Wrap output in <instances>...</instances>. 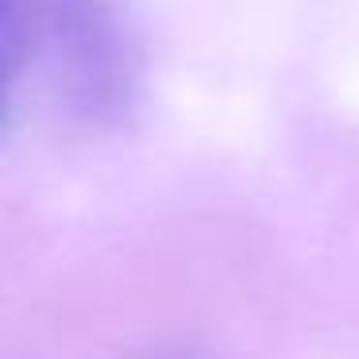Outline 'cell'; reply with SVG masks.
<instances>
[{
    "label": "cell",
    "instance_id": "1",
    "mask_svg": "<svg viewBox=\"0 0 359 359\" xmlns=\"http://www.w3.org/2000/svg\"><path fill=\"white\" fill-rule=\"evenodd\" d=\"M143 43L128 0H0V135L35 89L81 124H112L140 97Z\"/></svg>",
    "mask_w": 359,
    "mask_h": 359
}]
</instances>
